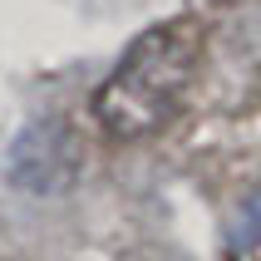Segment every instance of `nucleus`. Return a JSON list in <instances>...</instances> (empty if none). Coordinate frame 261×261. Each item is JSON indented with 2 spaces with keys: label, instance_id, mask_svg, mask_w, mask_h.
I'll return each mask as SVG.
<instances>
[{
  "label": "nucleus",
  "instance_id": "nucleus-1",
  "mask_svg": "<svg viewBox=\"0 0 261 261\" xmlns=\"http://www.w3.org/2000/svg\"><path fill=\"white\" fill-rule=\"evenodd\" d=\"M207 55V30L192 15H173L163 25H148L133 35L128 49L118 55L114 74L94 94V118L118 143L153 138L177 118L192 79Z\"/></svg>",
  "mask_w": 261,
  "mask_h": 261
},
{
  "label": "nucleus",
  "instance_id": "nucleus-2",
  "mask_svg": "<svg viewBox=\"0 0 261 261\" xmlns=\"http://www.w3.org/2000/svg\"><path fill=\"white\" fill-rule=\"evenodd\" d=\"M79 173V138L59 118H40L20 133L10 153V182L20 192H59Z\"/></svg>",
  "mask_w": 261,
  "mask_h": 261
},
{
  "label": "nucleus",
  "instance_id": "nucleus-3",
  "mask_svg": "<svg viewBox=\"0 0 261 261\" xmlns=\"http://www.w3.org/2000/svg\"><path fill=\"white\" fill-rule=\"evenodd\" d=\"M212 5H237V0H212Z\"/></svg>",
  "mask_w": 261,
  "mask_h": 261
}]
</instances>
